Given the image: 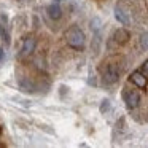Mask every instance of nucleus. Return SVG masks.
I'll use <instances>...</instances> for the list:
<instances>
[{
    "label": "nucleus",
    "instance_id": "nucleus-3",
    "mask_svg": "<svg viewBox=\"0 0 148 148\" xmlns=\"http://www.w3.org/2000/svg\"><path fill=\"white\" fill-rule=\"evenodd\" d=\"M123 100H124L126 107H127L129 110H134L140 105V94L135 89H127V88H126V89L123 91Z\"/></svg>",
    "mask_w": 148,
    "mask_h": 148
},
{
    "label": "nucleus",
    "instance_id": "nucleus-12",
    "mask_svg": "<svg viewBox=\"0 0 148 148\" xmlns=\"http://www.w3.org/2000/svg\"><path fill=\"white\" fill-rule=\"evenodd\" d=\"M110 110V100H102V103H100V113H107Z\"/></svg>",
    "mask_w": 148,
    "mask_h": 148
},
{
    "label": "nucleus",
    "instance_id": "nucleus-5",
    "mask_svg": "<svg viewBox=\"0 0 148 148\" xmlns=\"http://www.w3.org/2000/svg\"><path fill=\"white\" fill-rule=\"evenodd\" d=\"M115 18L123 24V26H129V24L132 23L131 13H129V10L126 8L124 3H118V5L115 7Z\"/></svg>",
    "mask_w": 148,
    "mask_h": 148
},
{
    "label": "nucleus",
    "instance_id": "nucleus-10",
    "mask_svg": "<svg viewBox=\"0 0 148 148\" xmlns=\"http://www.w3.org/2000/svg\"><path fill=\"white\" fill-rule=\"evenodd\" d=\"M140 46L143 51H148V32H143L140 35Z\"/></svg>",
    "mask_w": 148,
    "mask_h": 148
},
{
    "label": "nucleus",
    "instance_id": "nucleus-4",
    "mask_svg": "<svg viewBox=\"0 0 148 148\" xmlns=\"http://www.w3.org/2000/svg\"><path fill=\"white\" fill-rule=\"evenodd\" d=\"M35 46H37V42L34 37H26L21 45V49H19V59H26L35 51Z\"/></svg>",
    "mask_w": 148,
    "mask_h": 148
},
{
    "label": "nucleus",
    "instance_id": "nucleus-14",
    "mask_svg": "<svg viewBox=\"0 0 148 148\" xmlns=\"http://www.w3.org/2000/svg\"><path fill=\"white\" fill-rule=\"evenodd\" d=\"M3 58H5V51H3L2 48H0V62L3 61Z\"/></svg>",
    "mask_w": 148,
    "mask_h": 148
},
{
    "label": "nucleus",
    "instance_id": "nucleus-7",
    "mask_svg": "<svg viewBox=\"0 0 148 148\" xmlns=\"http://www.w3.org/2000/svg\"><path fill=\"white\" fill-rule=\"evenodd\" d=\"M46 13H48L49 19H53V21H58L59 18L62 16V8H61L59 0H54V2H51V3L48 5V8H46Z\"/></svg>",
    "mask_w": 148,
    "mask_h": 148
},
{
    "label": "nucleus",
    "instance_id": "nucleus-13",
    "mask_svg": "<svg viewBox=\"0 0 148 148\" xmlns=\"http://www.w3.org/2000/svg\"><path fill=\"white\" fill-rule=\"evenodd\" d=\"M140 72H142V73H143V75H145V77H147V78H148V59H147V61L143 62V65H142Z\"/></svg>",
    "mask_w": 148,
    "mask_h": 148
},
{
    "label": "nucleus",
    "instance_id": "nucleus-2",
    "mask_svg": "<svg viewBox=\"0 0 148 148\" xmlns=\"http://www.w3.org/2000/svg\"><path fill=\"white\" fill-rule=\"evenodd\" d=\"M119 80V69L116 64H108L105 65L102 72V81L105 84H115Z\"/></svg>",
    "mask_w": 148,
    "mask_h": 148
},
{
    "label": "nucleus",
    "instance_id": "nucleus-8",
    "mask_svg": "<svg viewBox=\"0 0 148 148\" xmlns=\"http://www.w3.org/2000/svg\"><path fill=\"white\" fill-rule=\"evenodd\" d=\"M112 38H113V42H115L116 45H126V43L129 42V38H131V34L121 27V29L115 30V34H113Z\"/></svg>",
    "mask_w": 148,
    "mask_h": 148
},
{
    "label": "nucleus",
    "instance_id": "nucleus-6",
    "mask_svg": "<svg viewBox=\"0 0 148 148\" xmlns=\"http://www.w3.org/2000/svg\"><path fill=\"white\" fill-rule=\"evenodd\" d=\"M129 80H131V83L134 84V86H137L138 89H143V88H147V84H148V78L145 77L140 70L132 72L131 77H129Z\"/></svg>",
    "mask_w": 148,
    "mask_h": 148
},
{
    "label": "nucleus",
    "instance_id": "nucleus-9",
    "mask_svg": "<svg viewBox=\"0 0 148 148\" xmlns=\"http://www.w3.org/2000/svg\"><path fill=\"white\" fill-rule=\"evenodd\" d=\"M19 88L21 91H24V92H34V84L30 80H27V78H19Z\"/></svg>",
    "mask_w": 148,
    "mask_h": 148
},
{
    "label": "nucleus",
    "instance_id": "nucleus-15",
    "mask_svg": "<svg viewBox=\"0 0 148 148\" xmlns=\"http://www.w3.org/2000/svg\"><path fill=\"white\" fill-rule=\"evenodd\" d=\"M3 34H5V30H3V26H2V24H0V38H2V37H3Z\"/></svg>",
    "mask_w": 148,
    "mask_h": 148
},
{
    "label": "nucleus",
    "instance_id": "nucleus-1",
    "mask_svg": "<svg viewBox=\"0 0 148 148\" xmlns=\"http://www.w3.org/2000/svg\"><path fill=\"white\" fill-rule=\"evenodd\" d=\"M65 42H67V45L70 48L81 51L86 46V35H84V32L78 26H72L65 32Z\"/></svg>",
    "mask_w": 148,
    "mask_h": 148
},
{
    "label": "nucleus",
    "instance_id": "nucleus-11",
    "mask_svg": "<svg viewBox=\"0 0 148 148\" xmlns=\"http://www.w3.org/2000/svg\"><path fill=\"white\" fill-rule=\"evenodd\" d=\"M91 27H92L94 32H99L100 30V19L99 18H94V19L91 21Z\"/></svg>",
    "mask_w": 148,
    "mask_h": 148
}]
</instances>
